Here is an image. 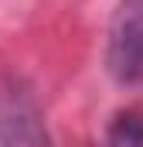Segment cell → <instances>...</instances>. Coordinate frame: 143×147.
Wrapping results in <instances>:
<instances>
[{
    "label": "cell",
    "instance_id": "cell-1",
    "mask_svg": "<svg viewBox=\"0 0 143 147\" xmlns=\"http://www.w3.org/2000/svg\"><path fill=\"white\" fill-rule=\"evenodd\" d=\"M106 65L119 86H143V0H119L109 24Z\"/></svg>",
    "mask_w": 143,
    "mask_h": 147
},
{
    "label": "cell",
    "instance_id": "cell-2",
    "mask_svg": "<svg viewBox=\"0 0 143 147\" xmlns=\"http://www.w3.org/2000/svg\"><path fill=\"white\" fill-rule=\"evenodd\" d=\"M0 144H48L44 116L24 79L0 82Z\"/></svg>",
    "mask_w": 143,
    "mask_h": 147
},
{
    "label": "cell",
    "instance_id": "cell-3",
    "mask_svg": "<svg viewBox=\"0 0 143 147\" xmlns=\"http://www.w3.org/2000/svg\"><path fill=\"white\" fill-rule=\"evenodd\" d=\"M106 137L109 144H143V110H123Z\"/></svg>",
    "mask_w": 143,
    "mask_h": 147
}]
</instances>
